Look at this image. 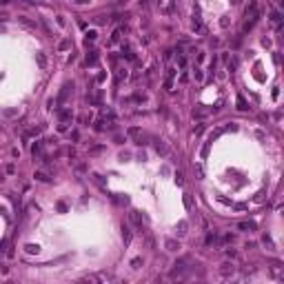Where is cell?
<instances>
[{
    "label": "cell",
    "mask_w": 284,
    "mask_h": 284,
    "mask_svg": "<svg viewBox=\"0 0 284 284\" xmlns=\"http://www.w3.org/2000/svg\"><path fill=\"white\" fill-rule=\"evenodd\" d=\"M147 2H149V0H140V5H147Z\"/></svg>",
    "instance_id": "obj_29"
},
{
    "label": "cell",
    "mask_w": 284,
    "mask_h": 284,
    "mask_svg": "<svg viewBox=\"0 0 284 284\" xmlns=\"http://www.w3.org/2000/svg\"><path fill=\"white\" fill-rule=\"evenodd\" d=\"M264 244H266V246L271 249V251L275 249V244H273V240H271V235H264Z\"/></svg>",
    "instance_id": "obj_17"
},
{
    "label": "cell",
    "mask_w": 284,
    "mask_h": 284,
    "mask_svg": "<svg viewBox=\"0 0 284 284\" xmlns=\"http://www.w3.org/2000/svg\"><path fill=\"white\" fill-rule=\"evenodd\" d=\"M164 246H167V251H180V244L178 242H175V240H167V242H164Z\"/></svg>",
    "instance_id": "obj_6"
},
{
    "label": "cell",
    "mask_w": 284,
    "mask_h": 284,
    "mask_svg": "<svg viewBox=\"0 0 284 284\" xmlns=\"http://www.w3.org/2000/svg\"><path fill=\"white\" fill-rule=\"evenodd\" d=\"M111 40H113V42H118V40H120V31H113V36H111Z\"/></svg>",
    "instance_id": "obj_24"
},
{
    "label": "cell",
    "mask_w": 284,
    "mask_h": 284,
    "mask_svg": "<svg viewBox=\"0 0 284 284\" xmlns=\"http://www.w3.org/2000/svg\"><path fill=\"white\" fill-rule=\"evenodd\" d=\"M237 229L249 231V233H251V231H255V229H258V224H255V222H240V224H237Z\"/></svg>",
    "instance_id": "obj_3"
},
{
    "label": "cell",
    "mask_w": 284,
    "mask_h": 284,
    "mask_svg": "<svg viewBox=\"0 0 284 284\" xmlns=\"http://www.w3.org/2000/svg\"><path fill=\"white\" fill-rule=\"evenodd\" d=\"M102 124H104L102 120H98V122H95V131H102V129H104V127H102Z\"/></svg>",
    "instance_id": "obj_26"
},
{
    "label": "cell",
    "mask_w": 284,
    "mask_h": 284,
    "mask_svg": "<svg viewBox=\"0 0 284 284\" xmlns=\"http://www.w3.org/2000/svg\"><path fill=\"white\" fill-rule=\"evenodd\" d=\"M173 180H175V184H180V186H182V184H184V173H182V171H178Z\"/></svg>",
    "instance_id": "obj_14"
},
{
    "label": "cell",
    "mask_w": 284,
    "mask_h": 284,
    "mask_svg": "<svg viewBox=\"0 0 284 284\" xmlns=\"http://www.w3.org/2000/svg\"><path fill=\"white\" fill-rule=\"evenodd\" d=\"M235 273V266L233 264H229V262H224L222 266H220V275H224V277H229V275H233Z\"/></svg>",
    "instance_id": "obj_1"
},
{
    "label": "cell",
    "mask_w": 284,
    "mask_h": 284,
    "mask_svg": "<svg viewBox=\"0 0 284 284\" xmlns=\"http://www.w3.org/2000/svg\"><path fill=\"white\" fill-rule=\"evenodd\" d=\"M36 60H38V65H40V67H47V58H44L42 51H38V53H36Z\"/></svg>",
    "instance_id": "obj_10"
},
{
    "label": "cell",
    "mask_w": 284,
    "mask_h": 284,
    "mask_svg": "<svg viewBox=\"0 0 284 284\" xmlns=\"http://www.w3.org/2000/svg\"><path fill=\"white\" fill-rule=\"evenodd\" d=\"M178 62H180V67H184V65H186V58H184V56H180Z\"/></svg>",
    "instance_id": "obj_28"
},
{
    "label": "cell",
    "mask_w": 284,
    "mask_h": 284,
    "mask_svg": "<svg viewBox=\"0 0 284 284\" xmlns=\"http://www.w3.org/2000/svg\"><path fill=\"white\" fill-rule=\"evenodd\" d=\"M69 93H73V84H65V87H62V91H60V102H67Z\"/></svg>",
    "instance_id": "obj_2"
},
{
    "label": "cell",
    "mask_w": 284,
    "mask_h": 284,
    "mask_svg": "<svg viewBox=\"0 0 284 284\" xmlns=\"http://www.w3.org/2000/svg\"><path fill=\"white\" fill-rule=\"evenodd\" d=\"M95 36H98L95 31H89V33H87V38H84V40H87V44H89V42H93V40H95Z\"/></svg>",
    "instance_id": "obj_20"
},
{
    "label": "cell",
    "mask_w": 284,
    "mask_h": 284,
    "mask_svg": "<svg viewBox=\"0 0 284 284\" xmlns=\"http://www.w3.org/2000/svg\"><path fill=\"white\" fill-rule=\"evenodd\" d=\"M178 233H180V235H184V233H186V222H184V220L178 224Z\"/></svg>",
    "instance_id": "obj_19"
},
{
    "label": "cell",
    "mask_w": 284,
    "mask_h": 284,
    "mask_svg": "<svg viewBox=\"0 0 284 284\" xmlns=\"http://www.w3.org/2000/svg\"><path fill=\"white\" fill-rule=\"evenodd\" d=\"M69 47H71V42H69V40H62V42L58 44V49H60V51H67Z\"/></svg>",
    "instance_id": "obj_18"
},
{
    "label": "cell",
    "mask_w": 284,
    "mask_h": 284,
    "mask_svg": "<svg viewBox=\"0 0 284 284\" xmlns=\"http://www.w3.org/2000/svg\"><path fill=\"white\" fill-rule=\"evenodd\" d=\"M118 78H127V69H118Z\"/></svg>",
    "instance_id": "obj_25"
},
{
    "label": "cell",
    "mask_w": 284,
    "mask_h": 284,
    "mask_svg": "<svg viewBox=\"0 0 284 284\" xmlns=\"http://www.w3.org/2000/svg\"><path fill=\"white\" fill-rule=\"evenodd\" d=\"M140 264H142V258H133V260H131V266H133V269H140Z\"/></svg>",
    "instance_id": "obj_21"
},
{
    "label": "cell",
    "mask_w": 284,
    "mask_h": 284,
    "mask_svg": "<svg viewBox=\"0 0 284 284\" xmlns=\"http://www.w3.org/2000/svg\"><path fill=\"white\" fill-rule=\"evenodd\" d=\"M95 62H98V51H91L87 56V65H95Z\"/></svg>",
    "instance_id": "obj_9"
},
{
    "label": "cell",
    "mask_w": 284,
    "mask_h": 284,
    "mask_svg": "<svg viewBox=\"0 0 284 284\" xmlns=\"http://www.w3.org/2000/svg\"><path fill=\"white\" fill-rule=\"evenodd\" d=\"M182 200H184V207H186V209H193V200H191V195H189V193H184V198H182Z\"/></svg>",
    "instance_id": "obj_15"
},
{
    "label": "cell",
    "mask_w": 284,
    "mask_h": 284,
    "mask_svg": "<svg viewBox=\"0 0 284 284\" xmlns=\"http://www.w3.org/2000/svg\"><path fill=\"white\" fill-rule=\"evenodd\" d=\"M167 76H169V78L175 76V69H173V67H169V69H167Z\"/></svg>",
    "instance_id": "obj_27"
},
{
    "label": "cell",
    "mask_w": 284,
    "mask_h": 284,
    "mask_svg": "<svg viewBox=\"0 0 284 284\" xmlns=\"http://www.w3.org/2000/svg\"><path fill=\"white\" fill-rule=\"evenodd\" d=\"M138 133H140L138 127H131V129H129V135H138Z\"/></svg>",
    "instance_id": "obj_23"
},
{
    "label": "cell",
    "mask_w": 284,
    "mask_h": 284,
    "mask_svg": "<svg viewBox=\"0 0 284 284\" xmlns=\"http://www.w3.org/2000/svg\"><path fill=\"white\" fill-rule=\"evenodd\" d=\"M129 220H131V222L138 226V229H142V220H140V215H138V211H131L129 213Z\"/></svg>",
    "instance_id": "obj_5"
},
{
    "label": "cell",
    "mask_w": 284,
    "mask_h": 284,
    "mask_svg": "<svg viewBox=\"0 0 284 284\" xmlns=\"http://www.w3.org/2000/svg\"><path fill=\"white\" fill-rule=\"evenodd\" d=\"M156 151H158V153H162V156H167V153H169L167 144H164L162 140H156Z\"/></svg>",
    "instance_id": "obj_7"
},
{
    "label": "cell",
    "mask_w": 284,
    "mask_h": 284,
    "mask_svg": "<svg viewBox=\"0 0 284 284\" xmlns=\"http://www.w3.org/2000/svg\"><path fill=\"white\" fill-rule=\"evenodd\" d=\"M36 180H40V182H47L49 175H47V173H42V171H36Z\"/></svg>",
    "instance_id": "obj_16"
},
{
    "label": "cell",
    "mask_w": 284,
    "mask_h": 284,
    "mask_svg": "<svg viewBox=\"0 0 284 284\" xmlns=\"http://www.w3.org/2000/svg\"><path fill=\"white\" fill-rule=\"evenodd\" d=\"M122 231H124V242L129 244V242H131V229H129V226L124 224V226H122Z\"/></svg>",
    "instance_id": "obj_13"
},
{
    "label": "cell",
    "mask_w": 284,
    "mask_h": 284,
    "mask_svg": "<svg viewBox=\"0 0 284 284\" xmlns=\"http://www.w3.org/2000/svg\"><path fill=\"white\" fill-rule=\"evenodd\" d=\"M202 78H204V73H202L200 69H195V80H198V82H202Z\"/></svg>",
    "instance_id": "obj_22"
},
{
    "label": "cell",
    "mask_w": 284,
    "mask_h": 284,
    "mask_svg": "<svg viewBox=\"0 0 284 284\" xmlns=\"http://www.w3.org/2000/svg\"><path fill=\"white\" fill-rule=\"evenodd\" d=\"M58 116H60V120H71V118H73V111L65 107V109H60V111H58Z\"/></svg>",
    "instance_id": "obj_4"
},
{
    "label": "cell",
    "mask_w": 284,
    "mask_h": 284,
    "mask_svg": "<svg viewBox=\"0 0 284 284\" xmlns=\"http://www.w3.org/2000/svg\"><path fill=\"white\" fill-rule=\"evenodd\" d=\"M233 240H235L233 233H224L222 237H220V242H222V244H229V242H233Z\"/></svg>",
    "instance_id": "obj_11"
},
{
    "label": "cell",
    "mask_w": 284,
    "mask_h": 284,
    "mask_svg": "<svg viewBox=\"0 0 284 284\" xmlns=\"http://www.w3.org/2000/svg\"><path fill=\"white\" fill-rule=\"evenodd\" d=\"M237 109H240V111H246V109H249V104H246V100H244V98H242V95H237Z\"/></svg>",
    "instance_id": "obj_8"
},
{
    "label": "cell",
    "mask_w": 284,
    "mask_h": 284,
    "mask_svg": "<svg viewBox=\"0 0 284 284\" xmlns=\"http://www.w3.org/2000/svg\"><path fill=\"white\" fill-rule=\"evenodd\" d=\"M31 153H33V156H40V153H42V142H36V144L31 147Z\"/></svg>",
    "instance_id": "obj_12"
}]
</instances>
